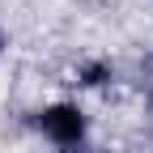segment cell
Here are the masks:
<instances>
[{"mask_svg":"<svg viewBox=\"0 0 153 153\" xmlns=\"http://www.w3.org/2000/svg\"><path fill=\"white\" fill-rule=\"evenodd\" d=\"M60 153H89V149H85V145H76V149H60Z\"/></svg>","mask_w":153,"mask_h":153,"instance_id":"cell-3","label":"cell"},{"mask_svg":"<svg viewBox=\"0 0 153 153\" xmlns=\"http://www.w3.org/2000/svg\"><path fill=\"white\" fill-rule=\"evenodd\" d=\"M38 128H43V136L55 140L60 149H76L85 140V111L76 102H55L47 111H38Z\"/></svg>","mask_w":153,"mask_h":153,"instance_id":"cell-1","label":"cell"},{"mask_svg":"<svg viewBox=\"0 0 153 153\" xmlns=\"http://www.w3.org/2000/svg\"><path fill=\"white\" fill-rule=\"evenodd\" d=\"M76 81H81V85H89V89H98V85L115 81V68H111L106 60H89V64H81V68H76Z\"/></svg>","mask_w":153,"mask_h":153,"instance_id":"cell-2","label":"cell"},{"mask_svg":"<svg viewBox=\"0 0 153 153\" xmlns=\"http://www.w3.org/2000/svg\"><path fill=\"white\" fill-rule=\"evenodd\" d=\"M0 47H4V34H0Z\"/></svg>","mask_w":153,"mask_h":153,"instance_id":"cell-4","label":"cell"}]
</instances>
